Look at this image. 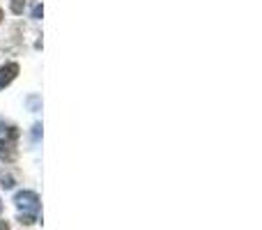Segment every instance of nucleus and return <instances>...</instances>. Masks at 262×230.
Returning <instances> with one entry per match:
<instances>
[{
    "label": "nucleus",
    "instance_id": "nucleus-1",
    "mask_svg": "<svg viewBox=\"0 0 262 230\" xmlns=\"http://www.w3.org/2000/svg\"><path fill=\"white\" fill-rule=\"evenodd\" d=\"M14 203H16V207L23 210L28 217H37V212H39V198H37L35 191H18V194L14 196Z\"/></svg>",
    "mask_w": 262,
    "mask_h": 230
},
{
    "label": "nucleus",
    "instance_id": "nucleus-2",
    "mask_svg": "<svg viewBox=\"0 0 262 230\" xmlns=\"http://www.w3.org/2000/svg\"><path fill=\"white\" fill-rule=\"evenodd\" d=\"M16 74H18V65L16 62L3 65V67H0V90H5V88H7L9 83L16 78Z\"/></svg>",
    "mask_w": 262,
    "mask_h": 230
},
{
    "label": "nucleus",
    "instance_id": "nucleus-3",
    "mask_svg": "<svg viewBox=\"0 0 262 230\" xmlns=\"http://www.w3.org/2000/svg\"><path fill=\"white\" fill-rule=\"evenodd\" d=\"M23 7H26V0H12V12L14 14H21Z\"/></svg>",
    "mask_w": 262,
    "mask_h": 230
},
{
    "label": "nucleus",
    "instance_id": "nucleus-4",
    "mask_svg": "<svg viewBox=\"0 0 262 230\" xmlns=\"http://www.w3.org/2000/svg\"><path fill=\"white\" fill-rule=\"evenodd\" d=\"M41 12H44V9H41V5H35V9H32V16L39 18V16H41Z\"/></svg>",
    "mask_w": 262,
    "mask_h": 230
},
{
    "label": "nucleus",
    "instance_id": "nucleus-5",
    "mask_svg": "<svg viewBox=\"0 0 262 230\" xmlns=\"http://www.w3.org/2000/svg\"><path fill=\"white\" fill-rule=\"evenodd\" d=\"M0 230H9V223L7 221H0Z\"/></svg>",
    "mask_w": 262,
    "mask_h": 230
},
{
    "label": "nucleus",
    "instance_id": "nucleus-6",
    "mask_svg": "<svg viewBox=\"0 0 262 230\" xmlns=\"http://www.w3.org/2000/svg\"><path fill=\"white\" fill-rule=\"evenodd\" d=\"M0 21H3V9H0Z\"/></svg>",
    "mask_w": 262,
    "mask_h": 230
},
{
    "label": "nucleus",
    "instance_id": "nucleus-7",
    "mask_svg": "<svg viewBox=\"0 0 262 230\" xmlns=\"http://www.w3.org/2000/svg\"><path fill=\"white\" fill-rule=\"evenodd\" d=\"M0 210H3V203H0Z\"/></svg>",
    "mask_w": 262,
    "mask_h": 230
}]
</instances>
